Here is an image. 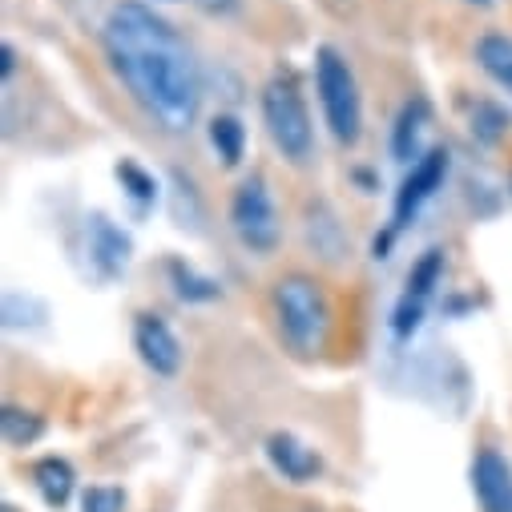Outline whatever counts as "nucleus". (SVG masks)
I'll use <instances>...</instances> for the list:
<instances>
[{
	"label": "nucleus",
	"mask_w": 512,
	"mask_h": 512,
	"mask_svg": "<svg viewBox=\"0 0 512 512\" xmlns=\"http://www.w3.org/2000/svg\"><path fill=\"white\" fill-rule=\"evenodd\" d=\"M105 49L130 97L166 134H186L198 117V69L170 21L138 0H121L105 25Z\"/></svg>",
	"instance_id": "nucleus-1"
},
{
	"label": "nucleus",
	"mask_w": 512,
	"mask_h": 512,
	"mask_svg": "<svg viewBox=\"0 0 512 512\" xmlns=\"http://www.w3.org/2000/svg\"><path fill=\"white\" fill-rule=\"evenodd\" d=\"M275 311H279V331L299 355H319L327 347L331 331V307L323 287L311 275H287L275 283Z\"/></svg>",
	"instance_id": "nucleus-2"
},
{
	"label": "nucleus",
	"mask_w": 512,
	"mask_h": 512,
	"mask_svg": "<svg viewBox=\"0 0 512 512\" xmlns=\"http://www.w3.org/2000/svg\"><path fill=\"white\" fill-rule=\"evenodd\" d=\"M315 89H319L323 117H327V125H331L335 142L355 146L359 134H363V101H359V85H355L351 65H347L343 53L331 49V45H323V49L315 53Z\"/></svg>",
	"instance_id": "nucleus-3"
},
{
	"label": "nucleus",
	"mask_w": 512,
	"mask_h": 512,
	"mask_svg": "<svg viewBox=\"0 0 512 512\" xmlns=\"http://www.w3.org/2000/svg\"><path fill=\"white\" fill-rule=\"evenodd\" d=\"M263 121H267L271 142L283 150V158H291L295 166L311 158V150H315L311 113L291 81H271L263 89Z\"/></svg>",
	"instance_id": "nucleus-4"
},
{
	"label": "nucleus",
	"mask_w": 512,
	"mask_h": 512,
	"mask_svg": "<svg viewBox=\"0 0 512 512\" xmlns=\"http://www.w3.org/2000/svg\"><path fill=\"white\" fill-rule=\"evenodd\" d=\"M230 222H234V234L246 250L254 254H271L283 238V226H279V210H275V198L267 190V182L259 174H250L238 190H234V202H230Z\"/></svg>",
	"instance_id": "nucleus-5"
},
{
	"label": "nucleus",
	"mask_w": 512,
	"mask_h": 512,
	"mask_svg": "<svg viewBox=\"0 0 512 512\" xmlns=\"http://www.w3.org/2000/svg\"><path fill=\"white\" fill-rule=\"evenodd\" d=\"M444 174H448V154L444 150H428L424 158H416L412 174L404 178V186L396 194V226H408L416 218V210L444 186Z\"/></svg>",
	"instance_id": "nucleus-6"
},
{
	"label": "nucleus",
	"mask_w": 512,
	"mask_h": 512,
	"mask_svg": "<svg viewBox=\"0 0 512 512\" xmlns=\"http://www.w3.org/2000/svg\"><path fill=\"white\" fill-rule=\"evenodd\" d=\"M134 347L142 355V363L158 375H178L182 367V343L170 331V323L162 315H138L134 323Z\"/></svg>",
	"instance_id": "nucleus-7"
},
{
	"label": "nucleus",
	"mask_w": 512,
	"mask_h": 512,
	"mask_svg": "<svg viewBox=\"0 0 512 512\" xmlns=\"http://www.w3.org/2000/svg\"><path fill=\"white\" fill-rule=\"evenodd\" d=\"M440 275H444V250H428L424 259L412 267V275H408V291H404V299L396 307V335H412L420 327L424 303L436 291Z\"/></svg>",
	"instance_id": "nucleus-8"
},
{
	"label": "nucleus",
	"mask_w": 512,
	"mask_h": 512,
	"mask_svg": "<svg viewBox=\"0 0 512 512\" xmlns=\"http://www.w3.org/2000/svg\"><path fill=\"white\" fill-rule=\"evenodd\" d=\"M472 488L484 512H512V464L496 448H480L472 464Z\"/></svg>",
	"instance_id": "nucleus-9"
},
{
	"label": "nucleus",
	"mask_w": 512,
	"mask_h": 512,
	"mask_svg": "<svg viewBox=\"0 0 512 512\" xmlns=\"http://www.w3.org/2000/svg\"><path fill=\"white\" fill-rule=\"evenodd\" d=\"M85 222H89L85 226V234H89V259L97 263V271L105 279L121 275L125 267H130V254H134L130 234H125L121 226H113L105 214H89Z\"/></svg>",
	"instance_id": "nucleus-10"
},
{
	"label": "nucleus",
	"mask_w": 512,
	"mask_h": 512,
	"mask_svg": "<svg viewBox=\"0 0 512 512\" xmlns=\"http://www.w3.org/2000/svg\"><path fill=\"white\" fill-rule=\"evenodd\" d=\"M267 456H271V464L291 480V484H307V480H315L319 476V456H315V448H307L299 436H291V432H275L271 440H267Z\"/></svg>",
	"instance_id": "nucleus-11"
},
{
	"label": "nucleus",
	"mask_w": 512,
	"mask_h": 512,
	"mask_svg": "<svg viewBox=\"0 0 512 512\" xmlns=\"http://www.w3.org/2000/svg\"><path fill=\"white\" fill-rule=\"evenodd\" d=\"M424 130H428V101H408L396 117V130H392V154L400 162H412V158H424L420 146H424Z\"/></svg>",
	"instance_id": "nucleus-12"
},
{
	"label": "nucleus",
	"mask_w": 512,
	"mask_h": 512,
	"mask_svg": "<svg viewBox=\"0 0 512 512\" xmlns=\"http://www.w3.org/2000/svg\"><path fill=\"white\" fill-rule=\"evenodd\" d=\"M476 61L500 89L512 93V41L504 33H484L476 41Z\"/></svg>",
	"instance_id": "nucleus-13"
},
{
	"label": "nucleus",
	"mask_w": 512,
	"mask_h": 512,
	"mask_svg": "<svg viewBox=\"0 0 512 512\" xmlns=\"http://www.w3.org/2000/svg\"><path fill=\"white\" fill-rule=\"evenodd\" d=\"M33 480H37V488H41V496H45L49 508H61V504L73 496V468H69V460H61V456H45V460L33 468Z\"/></svg>",
	"instance_id": "nucleus-14"
},
{
	"label": "nucleus",
	"mask_w": 512,
	"mask_h": 512,
	"mask_svg": "<svg viewBox=\"0 0 512 512\" xmlns=\"http://www.w3.org/2000/svg\"><path fill=\"white\" fill-rule=\"evenodd\" d=\"M210 146L218 150V158L226 166H238L242 162V150H246V130H242V121L230 117V113H218L210 121Z\"/></svg>",
	"instance_id": "nucleus-15"
},
{
	"label": "nucleus",
	"mask_w": 512,
	"mask_h": 512,
	"mask_svg": "<svg viewBox=\"0 0 512 512\" xmlns=\"http://www.w3.org/2000/svg\"><path fill=\"white\" fill-rule=\"evenodd\" d=\"M0 432H5V440H9L13 448H25V444L41 440L45 424H41V416H33V412H25V408H5V416H0Z\"/></svg>",
	"instance_id": "nucleus-16"
},
{
	"label": "nucleus",
	"mask_w": 512,
	"mask_h": 512,
	"mask_svg": "<svg viewBox=\"0 0 512 512\" xmlns=\"http://www.w3.org/2000/svg\"><path fill=\"white\" fill-rule=\"evenodd\" d=\"M170 275H174V287L186 303H206L218 295V283L206 275H194V267H186V263H170Z\"/></svg>",
	"instance_id": "nucleus-17"
},
{
	"label": "nucleus",
	"mask_w": 512,
	"mask_h": 512,
	"mask_svg": "<svg viewBox=\"0 0 512 512\" xmlns=\"http://www.w3.org/2000/svg\"><path fill=\"white\" fill-rule=\"evenodd\" d=\"M504 125H508V117H504L500 105H492V101H480V105H476V113H472V134H476L480 142H488V146L500 142Z\"/></svg>",
	"instance_id": "nucleus-18"
},
{
	"label": "nucleus",
	"mask_w": 512,
	"mask_h": 512,
	"mask_svg": "<svg viewBox=\"0 0 512 512\" xmlns=\"http://www.w3.org/2000/svg\"><path fill=\"white\" fill-rule=\"evenodd\" d=\"M117 178H121V186L130 190V198H138V202H154L158 198V186H154V178L138 166V162H117Z\"/></svg>",
	"instance_id": "nucleus-19"
},
{
	"label": "nucleus",
	"mask_w": 512,
	"mask_h": 512,
	"mask_svg": "<svg viewBox=\"0 0 512 512\" xmlns=\"http://www.w3.org/2000/svg\"><path fill=\"white\" fill-rule=\"evenodd\" d=\"M121 508H125V492L109 484H93L81 496V512H121Z\"/></svg>",
	"instance_id": "nucleus-20"
},
{
	"label": "nucleus",
	"mask_w": 512,
	"mask_h": 512,
	"mask_svg": "<svg viewBox=\"0 0 512 512\" xmlns=\"http://www.w3.org/2000/svg\"><path fill=\"white\" fill-rule=\"evenodd\" d=\"M13 69H17V53H13V45H5L0 49V73L13 77Z\"/></svg>",
	"instance_id": "nucleus-21"
},
{
	"label": "nucleus",
	"mask_w": 512,
	"mask_h": 512,
	"mask_svg": "<svg viewBox=\"0 0 512 512\" xmlns=\"http://www.w3.org/2000/svg\"><path fill=\"white\" fill-rule=\"evenodd\" d=\"M472 5H492V0H472Z\"/></svg>",
	"instance_id": "nucleus-22"
},
{
	"label": "nucleus",
	"mask_w": 512,
	"mask_h": 512,
	"mask_svg": "<svg viewBox=\"0 0 512 512\" xmlns=\"http://www.w3.org/2000/svg\"><path fill=\"white\" fill-rule=\"evenodd\" d=\"M5 512H17V508H5Z\"/></svg>",
	"instance_id": "nucleus-23"
}]
</instances>
